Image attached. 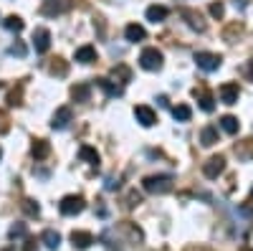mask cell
<instances>
[{
  "label": "cell",
  "instance_id": "cell-22",
  "mask_svg": "<svg viewBox=\"0 0 253 251\" xmlns=\"http://www.w3.org/2000/svg\"><path fill=\"white\" fill-rule=\"evenodd\" d=\"M41 241H43V244H46V249H51V251H56V249L61 246V236H58L56 231H51V228L41 234Z\"/></svg>",
  "mask_w": 253,
  "mask_h": 251
},
{
  "label": "cell",
  "instance_id": "cell-23",
  "mask_svg": "<svg viewBox=\"0 0 253 251\" xmlns=\"http://www.w3.org/2000/svg\"><path fill=\"white\" fill-rule=\"evenodd\" d=\"M71 97H74L76 101H89V97H91V87H89V84H76V87L71 89Z\"/></svg>",
  "mask_w": 253,
  "mask_h": 251
},
{
  "label": "cell",
  "instance_id": "cell-6",
  "mask_svg": "<svg viewBox=\"0 0 253 251\" xmlns=\"http://www.w3.org/2000/svg\"><path fill=\"white\" fill-rule=\"evenodd\" d=\"M223 170H225V157H223V155L210 157V160L203 165V175H205V178H210V180H213V178H218Z\"/></svg>",
  "mask_w": 253,
  "mask_h": 251
},
{
  "label": "cell",
  "instance_id": "cell-16",
  "mask_svg": "<svg viewBox=\"0 0 253 251\" xmlns=\"http://www.w3.org/2000/svg\"><path fill=\"white\" fill-rule=\"evenodd\" d=\"M167 15H170V10H167L165 5H150V8H147V13H144V18L150 20V23H162Z\"/></svg>",
  "mask_w": 253,
  "mask_h": 251
},
{
  "label": "cell",
  "instance_id": "cell-13",
  "mask_svg": "<svg viewBox=\"0 0 253 251\" xmlns=\"http://www.w3.org/2000/svg\"><path fill=\"white\" fill-rule=\"evenodd\" d=\"M180 15H182V18L187 20V26L193 28V31H200V33L205 31V23H203L200 13H195V10H187V8H182V10H180Z\"/></svg>",
  "mask_w": 253,
  "mask_h": 251
},
{
  "label": "cell",
  "instance_id": "cell-18",
  "mask_svg": "<svg viewBox=\"0 0 253 251\" xmlns=\"http://www.w3.org/2000/svg\"><path fill=\"white\" fill-rule=\"evenodd\" d=\"M79 157L84 160V162H89V165H99V152L91 148V145H81V148H79Z\"/></svg>",
  "mask_w": 253,
  "mask_h": 251
},
{
  "label": "cell",
  "instance_id": "cell-38",
  "mask_svg": "<svg viewBox=\"0 0 253 251\" xmlns=\"http://www.w3.org/2000/svg\"><path fill=\"white\" fill-rule=\"evenodd\" d=\"M233 3H236V8H241V10L246 8V3H243V0H233Z\"/></svg>",
  "mask_w": 253,
  "mask_h": 251
},
{
  "label": "cell",
  "instance_id": "cell-29",
  "mask_svg": "<svg viewBox=\"0 0 253 251\" xmlns=\"http://www.w3.org/2000/svg\"><path fill=\"white\" fill-rule=\"evenodd\" d=\"M8 104H10V107H20V104H23V84H20L18 89H13V92H10Z\"/></svg>",
  "mask_w": 253,
  "mask_h": 251
},
{
  "label": "cell",
  "instance_id": "cell-34",
  "mask_svg": "<svg viewBox=\"0 0 253 251\" xmlns=\"http://www.w3.org/2000/svg\"><path fill=\"white\" fill-rule=\"evenodd\" d=\"M243 74H246V79H248V81H253V58H251V61H246Z\"/></svg>",
  "mask_w": 253,
  "mask_h": 251
},
{
  "label": "cell",
  "instance_id": "cell-4",
  "mask_svg": "<svg viewBox=\"0 0 253 251\" xmlns=\"http://www.w3.org/2000/svg\"><path fill=\"white\" fill-rule=\"evenodd\" d=\"M195 64H198V69H203V71H218L220 64H223V58H220L218 53L198 51V53H195Z\"/></svg>",
  "mask_w": 253,
  "mask_h": 251
},
{
  "label": "cell",
  "instance_id": "cell-20",
  "mask_svg": "<svg viewBox=\"0 0 253 251\" xmlns=\"http://www.w3.org/2000/svg\"><path fill=\"white\" fill-rule=\"evenodd\" d=\"M220 127H223L228 135H236V132L241 130V122H238V117H233V114H225V117H220Z\"/></svg>",
  "mask_w": 253,
  "mask_h": 251
},
{
  "label": "cell",
  "instance_id": "cell-14",
  "mask_svg": "<svg viewBox=\"0 0 253 251\" xmlns=\"http://www.w3.org/2000/svg\"><path fill=\"white\" fill-rule=\"evenodd\" d=\"M193 94H195V99H198V104H200V109H203V112H213V109H215V99H213V94H210V92H205V89H195Z\"/></svg>",
  "mask_w": 253,
  "mask_h": 251
},
{
  "label": "cell",
  "instance_id": "cell-10",
  "mask_svg": "<svg viewBox=\"0 0 253 251\" xmlns=\"http://www.w3.org/2000/svg\"><path fill=\"white\" fill-rule=\"evenodd\" d=\"M220 101L223 104H238V97H241V89H238V84L236 81H228L220 87Z\"/></svg>",
  "mask_w": 253,
  "mask_h": 251
},
{
  "label": "cell",
  "instance_id": "cell-27",
  "mask_svg": "<svg viewBox=\"0 0 253 251\" xmlns=\"http://www.w3.org/2000/svg\"><path fill=\"white\" fill-rule=\"evenodd\" d=\"M23 211H26L31 218H38V216H41V205H38L33 198H26V201H23Z\"/></svg>",
  "mask_w": 253,
  "mask_h": 251
},
{
  "label": "cell",
  "instance_id": "cell-3",
  "mask_svg": "<svg viewBox=\"0 0 253 251\" xmlns=\"http://www.w3.org/2000/svg\"><path fill=\"white\" fill-rule=\"evenodd\" d=\"M84 208H86V203H84L81 196H66V198H61V203H58V211L63 216H76V213L84 211Z\"/></svg>",
  "mask_w": 253,
  "mask_h": 251
},
{
  "label": "cell",
  "instance_id": "cell-24",
  "mask_svg": "<svg viewBox=\"0 0 253 251\" xmlns=\"http://www.w3.org/2000/svg\"><path fill=\"white\" fill-rule=\"evenodd\" d=\"M3 26L10 31V33H20L26 28V23H23V18H18V15H8L5 20H3Z\"/></svg>",
  "mask_w": 253,
  "mask_h": 251
},
{
  "label": "cell",
  "instance_id": "cell-36",
  "mask_svg": "<svg viewBox=\"0 0 253 251\" xmlns=\"http://www.w3.org/2000/svg\"><path fill=\"white\" fill-rule=\"evenodd\" d=\"M117 188H119V180H114V178H112V180L107 183V191H117Z\"/></svg>",
  "mask_w": 253,
  "mask_h": 251
},
{
  "label": "cell",
  "instance_id": "cell-37",
  "mask_svg": "<svg viewBox=\"0 0 253 251\" xmlns=\"http://www.w3.org/2000/svg\"><path fill=\"white\" fill-rule=\"evenodd\" d=\"M137 203H139V196L132 193V196H129V205H137Z\"/></svg>",
  "mask_w": 253,
  "mask_h": 251
},
{
  "label": "cell",
  "instance_id": "cell-25",
  "mask_svg": "<svg viewBox=\"0 0 253 251\" xmlns=\"http://www.w3.org/2000/svg\"><path fill=\"white\" fill-rule=\"evenodd\" d=\"M172 117L177 122H190V117H193V109L187 107V104H177V107H172Z\"/></svg>",
  "mask_w": 253,
  "mask_h": 251
},
{
  "label": "cell",
  "instance_id": "cell-30",
  "mask_svg": "<svg viewBox=\"0 0 253 251\" xmlns=\"http://www.w3.org/2000/svg\"><path fill=\"white\" fill-rule=\"evenodd\" d=\"M10 239H20V236H26V223H13L10 226V231H8Z\"/></svg>",
  "mask_w": 253,
  "mask_h": 251
},
{
  "label": "cell",
  "instance_id": "cell-15",
  "mask_svg": "<svg viewBox=\"0 0 253 251\" xmlns=\"http://www.w3.org/2000/svg\"><path fill=\"white\" fill-rule=\"evenodd\" d=\"M71 244H74V249L84 251V249H89V246L94 244V236H91L89 231H74V234H71Z\"/></svg>",
  "mask_w": 253,
  "mask_h": 251
},
{
  "label": "cell",
  "instance_id": "cell-28",
  "mask_svg": "<svg viewBox=\"0 0 253 251\" xmlns=\"http://www.w3.org/2000/svg\"><path fill=\"white\" fill-rule=\"evenodd\" d=\"M48 71L53 74V76H66V71H69V66L63 64V58H53V64L48 66Z\"/></svg>",
  "mask_w": 253,
  "mask_h": 251
},
{
  "label": "cell",
  "instance_id": "cell-5",
  "mask_svg": "<svg viewBox=\"0 0 253 251\" xmlns=\"http://www.w3.org/2000/svg\"><path fill=\"white\" fill-rule=\"evenodd\" d=\"M71 8V0H43V5H41V13L46 18H56L61 13H66Z\"/></svg>",
  "mask_w": 253,
  "mask_h": 251
},
{
  "label": "cell",
  "instance_id": "cell-31",
  "mask_svg": "<svg viewBox=\"0 0 253 251\" xmlns=\"http://www.w3.org/2000/svg\"><path fill=\"white\" fill-rule=\"evenodd\" d=\"M223 13H225V5L220 3V0H218V3H210V15H213V18H223Z\"/></svg>",
  "mask_w": 253,
  "mask_h": 251
},
{
  "label": "cell",
  "instance_id": "cell-40",
  "mask_svg": "<svg viewBox=\"0 0 253 251\" xmlns=\"http://www.w3.org/2000/svg\"><path fill=\"white\" fill-rule=\"evenodd\" d=\"M251 201H253V191H251Z\"/></svg>",
  "mask_w": 253,
  "mask_h": 251
},
{
  "label": "cell",
  "instance_id": "cell-32",
  "mask_svg": "<svg viewBox=\"0 0 253 251\" xmlns=\"http://www.w3.org/2000/svg\"><path fill=\"white\" fill-rule=\"evenodd\" d=\"M8 53H10V56H20V58H23V56H26V46L20 44V41H15V44L8 49Z\"/></svg>",
  "mask_w": 253,
  "mask_h": 251
},
{
  "label": "cell",
  "instance_id": "cell-12",
  "mask_svg": "<svg viewBox=\"0 0 253 251\" xmlns=\"http://www.w3.org/2000/svg\"><path fill=\"white\" fill-rule=\"evenodd\" d=\"M124 38L129 41V44H139V41L147 38V31H144L139 23H129V26L124 28Z\"/></svg>",
  "mask_w": 253,
  "mask_h": 251
},
{
  "label": "cell",
  "instance_id": "cell-19",
  "mask_svg": "<svg viewBox=\"0 0 253 251\" xmlns=\"http://www.w3.org/2000/svg\"><path fill=\"white\" fill-rule=\"evenodd\" d=\"M48 152H51V148H48V142H46V140H33V145H31V155H33L36 160L48 157Z\"/></svg>",
  "mask_w": 253,
  "mask_h": 251
},
{
  "label": "cell",
  "instance_id": "cell-1",
  "mask_svg": "<svg viewBox=\"0 0 253 251\" xmlns=\"http://www.w3.org/2000/svg\"><path fill=\"white\" fill-rule=\"evenodd\" d=\"M142 188L152 196H162L172 188V175H150L142 180Z\"/></svg>",
  "mask_w": 253,
  "mask_h": 251
},
{
  "label": "cell",
  "instance_id": "cell-17",
  "mask_svg": "<svg viewBox=\"0 0 253 251\" xmlns=\"http://www.w3.org/2000/svg\"><path fill=\"white\" fill-rule=\"evenodd\" d=\"M96 87H101L107 97H122V92H124L122 84H117L112 79H96Z\"/></svg>",
  "mask_w": 253,
  "mask_h": 251
},
{
  "label": "cell",
  "instance_id": "cell-7",
  "mask_svg": "<svg viewBox=\"0 0 253 251\" xmlns=\"http://www.w3.org/2000/svg\"><path fill=\"white\" fill-rule=\"evenodd\" d=\"M33 49H36V53H46L51 49V31L48 28H36L33 31Z\"/></svg>",
  "mask_w": 253,
  "mask_h": 251
},
{
  "label": "cell",
  "instance_id": "cell-39",
  "mask_svg": "<svg viewBox=\"0 0 253 251\" xmlns=\"http://www.w3.org/2000/svg\"><path fill=\"white\" fill-rule=\"evenodd\" d=\"M0 160H3V148H0Z\"/></svg>",
  "mask_w": 253,
  "mask_h": 251
},
{
  "label": "cell",
  "instance_id": "cell-35",
  "mask_svg": "<svg viewBox=\"0 0 253 251\" xmlns=\"http://www.w3.org/2000/svg\"><path fill=\"white\" fill-rule=\"evenodd\" d=\"M23 251H36V241H33V239H26V244H23Z\"/></svg>",
  "mask_w": 253,
  "mask_h": 251
},
{
  "label": "cell",
  "instance_id": "cell-11",
  "mask_svg": "<svg viewBox=\"0 0 253 251\" xmlns=\"http://www.w3.org/2000/svg\"><path fill=\"white\" fill-rule=\"evenodd\" d=\"M74 58L79 61V64H94L96 61V49L94 46H79L76 51H74Z\"/></svg>",
  "mask_w": 253,
  "mask_h": 251
},
{
  "label": "cell",
  "instance_id": "cell-2",
  "mask_svg": "<svg viewBox=\"0 0 253 251\" xmlns=\"http://www.w3.org/2000/svg\"><path fill=\"white\" fill-rule=\"evenodd\" d=\"M139 66L144 71H160L162 69V51L157 49H144L139 53Z\"/></svg>",
  "mask_w": 253,
  "mask_h": 251
},
{
  "label": "cell",
  "instance_id": "cell-8",
  "mask_svg": "<svg viewBox=\"0 0 253 251\" xmlns=\"http://www.w3.org/2000/svg\"><path fill=\"white\" fill-rule=\"evenodd\" d=\"M71 119H74V112H71V107H58V109L53 112L51 127H53V130H66L69 124H71Z\"/></svg>",
  "mask_w": 253,
  "mask_h": 251
},
{
  "label": "cell",
  "instance_id": "cell-42",
  "mask_svg": "<svg viewBox=\"0 0 253 251\" xmlns=\"http://www.w3.org/2000/svg\"><path fill=\"white\" fill-rule=\"evenodd\" d=\"M3 251H13V249H3Z\"/></svg>",
  "mask_w": 253,
  "mask_h": 251
},
{
  "label": "cell",
  "instance_id": "cell-33",
  "mask_svg": "<svg viewBox=\"0 0 253 251\" xmlns=\"http://www.w3.org/2000/svg\"><path fill=\"white\" fill-rule=\"evenodd\" d=\"M10 130V124H8V114L3 112V109H0V135H5Z\"/></svg>",
  "mask_w": 253,
  "mask_h": 251
},
{
  "label": "cell",
  "instance_id": "cell-41",
  "mask_svg": "<svg viewBox=\"0 0 253 251\" xmlns=\"http://www.w3.org/2000/svg\"><path fill=\"white\" fill-rule=\"evenodd\" d=\"M243 251H253V249H243Z\"/></svg>",
  "mask_w": 253,
  "mask_h": 251
},
{
  "label": "cell",
  "instance_id": "cell-26",
  "mask_svg": "<svg viewBox=\"0 0 253 251\" xmlns=\"http://www.w3.org/2000/svg\"><path fill=\"white\" fill-rule=\"evenodd\" d=\"M112 79L114 81H119V84H126L132 79V71L126 69V66H114V71H112Z\"/></svg>",
  "mask_w": 253,
  "mask_h": 251
},
{
  "label": "cell",
  "instance_id": "cell-9",
  "mask_svg": "<svg viewBox=\"0 0 253 251\" xmlns=\"http://www.w3.org/2000/svg\"><path fill=\"white\" fill-rule=\"evenodd\" d=\"M134 119L142 124V127H152V124L157 122V114L152 107H147V104H139V107H134Z\"/></svg>",
  "mask_w": 253,
  "mask_h": 251
},
{
  "label": "cell",
  "instance_id": "cell-21",
  "mask_svg": "<svg viewBox=\"0 0 253 251\" xmlns=\"http://www.w3.org/2000/svg\"><path fill=\"white\" fill-rule=\"evenodd\" d=\"M200 142L205 145V148H213V145L218 142V130L215 127H203V132H200Z\"/></svg>",
  "mask_w": 253,
  "mask_h": 251
}]
</instances>
